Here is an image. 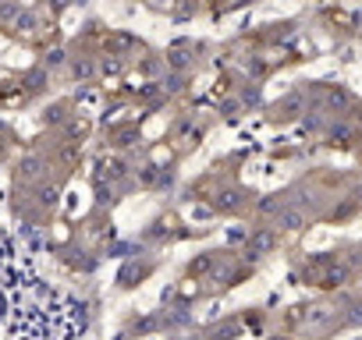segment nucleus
Returning <instances> with one entry per match:
<instances>
[{
	"instance_id": "obj_1",
	"label": "nucleus",
	"mask_w": 362,
	"mask_h": 340,
	"mask_svg": "<svg viewBox=\"0 0 362 340\" xmlns=\"http://www.w3.org/2000/svg\"><path fill=\"white\" fill-rule=\"evenodd\" d=\"M270 244H274V234H259V238L252 241V249H256V252H266Z\"/></svg>"
},
{
	"instance_id": "obj_2",
	"label": "nucleus",
	"mask_w": 362,
	"mask_h": 340,
	"mask_svg": "<svg viewBox=\"0 0 362 340\" xmlns=\"http://www.w3.org/2000/svg\"><path fill=\"white\" fill-rule=\"evenodd\" d=\"M298 224H302V216H298V213H284V216H281V227H288V231H295Z\"/></svg>"
}]
</instances>
